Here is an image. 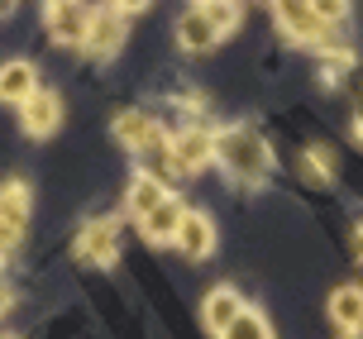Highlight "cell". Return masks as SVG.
Segmentation results:
<instances>
[{"label": "cell", "instance_id": "cell-22", "mask_svg": "<svg viewBox=\"0 0 363 339\" xmlns=\"http://www.w3.org/2000/svg\"><path fill=\"white\" fill-rule=\"evenodd\" d=\"M148 5H153V0H115V10H120V15H125V10H148Z\"/></svg>", "mask_w": 363, "mask_h": 339}, {"label": "cell", "instance_id": "cell-3", "mask_svg": "<svg viewBox=\"0 0 363 339\" xmlns=\"http://www.w3.org/2000/svg\"><path fill=\"white\" fill-rule=\"evenodd\" d=\"M272 15L296 43H325V19L311 10V0H272Z\"/></svg>", "mask_w": 363, "mask_h": 339}, {"label": "cell", "instance_id": "cell-20", "mask_svg": "<svg viewBox=\"0 0 363 339\" xmlns=\"http://www.w3.org/2000/svg\"><path fill=\"white\" fill-rule=\"evenodd\" d=\"M306 162H311V172H320V177L335 172V153L330 148H306Z\"/></svg>", "mask_w": 363, "mask_h": 339}, {"label": "cell", "instance_id": "cell-18", "mask_svg": "<svg viewBox=\"0 0 363 339\" xmlns=\"http://www.w3.org/2000/svg\"><path fill=\"white\" fill-rule=\"evenodd\" d=\"M201 10H206V19H211L216 34H230V29L239 24V5L235 0H211V5H201Z\"/></svg>", "mask_w": 363, "mask_h": 339}, {"label": "cell", "instance_id": "cell-15", "mask_svg": "<svg viewBox=\"0 0 363 339\" xmlns=\"http://www.w3.org/2000/svg\"><path fill=\"white\" fill-rule=\"evenodd\" d=\"M163 196H167V187L153 177V172H134V182H129V211L139 215V220H144Z\"/></svg>", "mask_w": 363, "mask_h": 339}, {"label": "cell", "instance_id": "cell-13", "mask_svg": "<svg viewBox=\"0 0 363 339\" xmlns=\"http://www.w3.org/2000/svg\"><path fill=\"white\" fill-rule=\"evenodd\" d=\"M239 311H244V301H239V291L235 287H216L211 296H206V306H201V316H206V330H225V325L235 321Z\"/></svg>", "mask_w": 363, "mask_h": 339}, {"label": "cell", "instance_id": "cell-5", "mask_svg": "<svg viewBox=\"0 0 363 339\" xmlns=\"http://www.w3.org/2000/svg\"><path fill=\"white\" fill-rule=\"evenodd\" d=\"M125 34H129V24H125L120 10H96L91 15V29H86V48L96 57H110V53L125 48Z\"/></svg>", "mask_w": 363, "mask_h": 339}, {"label": "cell", "instance_id": "cell-21", "mask_svg": "<svg viewBox=\"0 0 363 339\" xmlns=\"http://www.w3.org/2000/svg\"><path fill=\"white\" fill-rule=\"evenodd\" d=\"M19 244V225H10V220H0V258Z\"/></svg>", "mask_w": 363, "mask_h": 339}, {"label": "cell", "instance_id": "cell-23", "mask_svg": "<svg viewBox=\"0 0 363 339\" xmlns=\"http://www.w3.org/2000/svg\"><path fill=\"white\" fill-rule=\"evenodd\" d=\"M10 301H15V291H10V282H5V277H0V316H5V311H10Z\"/></svg>", "mask_w": 363, "mask_h": 339}, {"label": "cell", "instance_id": "cell-19", "mask_svg": "<svg viewBox=\"0 0 363 339\" xmlns=\"http://www.w3.org/2000/svg\"><path fill=\"white\" fill-rule=\"evenodd\" d=\"M311 10L325 19V24H335V19H345V15H349V0H311Z\"/></svg>", "mask_w": 363, "mask_h": 339}, {"label": "cell", "instance_id": "cell-17", "mask_svg": "<svg viewBox=\"0 0 363 339\" xmlns=\"http://www.w3.org/2000/svg\"><path fill=\"white\" fill-rule=\"evenodd\" d=\"M220 339H272V335H268V321H263L258 311H249V306H244L235 321L220 330Z\"/></svg>", "mask_w": 363, "mask_h": 339}, {"label": "cell", "instance_id": "cell-9", "mask_svg": "<svg viewBox=\"0 0 363 339\" xmlns=\"http://www.w3.org/2000/svg\"><path fill=\"white\" fill-rule=\"evenodd\" d=\"M182 244V253L186 258H206V253L216 249V225L206 220L201 211H182V225H177V234H172Z\"/></svg>", "mask_w": 363, "mask_h": 339}, {"label": "cell", "instance_id": "cell-26", "mask_svg": "<svg viewBox=\"0 0 363 339\" xmlns=\"http://www.w3.org/2000/svg\"><path fill=\"white\" fill-rule=\"evenodd\" d=\"M5 10H10V0H0V15H5Z\"/></svg>", "mask_w": 363, "mask_h": 339}, {"label": "cell", "instance_id": "cell-12", "mask_svg": "<svg viewBox=\"0 0 363 339\" xmlns=\"http://www.w3.org/2000/svg\"><path fill=\"white\" fill-rule=\"evenodd\" d=\"M216 29H211V19H206V10H186V15L177 19V43L186 48V53H206V48H216Z\"/></svg>", "mask_w": 363, "mask_h": 339}, {"label": "cell", "instance_id": "cell-2", "mask_svg": "<svg viewBox=\"0 0 363 339\" xmlns=\"http://www.w3.org/2000/svg\"><path fill=\"white\" fill-rule=\"evenodd\" d=\"M48 34L67 48H82L86 43V29H91V10L82 0H48Z\"/></svg>", "mask_w": 363, "mask_h": 339}, {"label": "cell", "instance_id": "cell-11", "mask_svg": "<svg viewBox=\"0 0 363 339\" xmlns=\"http://www.w3.org/2000/svg\"><path fill=\"white\" fill-rule=\"evenodd\" d=\"M177 225H182V201L172 196V191H167V196L158 201V206H153V211H148L144 220H139L144 239H153V244H167V239L177 234Z\"/></svg>", "mask_w": 363, "mask_h": 339}, {"label": "cell", "instance_id": "cell-25", "mask_svg": "<svg viewBox=\"0 0 363 339\" xmlns=\"http://www.w3.org/2000/svg\"><path fill=\"white\" fill-rule=\"evenodd\" d=\"M354 134H359V143H363V110L354 115Z\"/></svg>", "mask_w": 363, "mask_h": 339}, {"label": "cell", "instance_id": "cell-1", "mask_svg": "<svg viewBox=\"0 0 363 339\" xmlns=\"http://www.w3.org/2000/svg\"><path fill=\"white\" fill-rule=\"evenodd\" d=\"M216 158L230 167V177H244V182H258V177H268V167H272V153H268V143L258 139L254 129H225V134H216Z\"/></svg>", "mask_w": 363, "mask_h": 339}, {"label": "cell", "instance_id": "cell-24", "mask_svg": "<svg viewBox=\"0 0 363 339\" xmlns=\"http://www.w3.org/2000/svg\"><path fill=\"white\" fill-rule=\"evenodd\" d=\"M354 253H359V263H363V225H359V234H354Z\"/></svg>", "mask_w": 363, "mask_h": 339}, {"label": "cell", "instance_id": "cell-8", "mask_svg": "<svg viewBox=\"0 0 363 339\" xmlns=\"http://www.w3.org/2000/svg\"><path fill=\"white\" fill-rule=\"evenodd\" d=\"M330 321L340 325V339L363 335V287H340L330 296Z\"/></svg>", "mask_w": 363, "mask_h": 339}, {"label": "cell", "instance_id": "cell-10", "mask_svg": "<svg viewBox=\"0 0 363 339\" xmlns=\"http://www.w3.org/2000/svg\"><path fill=\"white\" fill-rule=\"evenodd\" d=\"M38 91V72H34V62H5L0 67V101H10V106H24L29 96Z\"/></svg>", "mask_w": 363, "mask_h": 339}, {"label": "cell", "instance_id": "cell-14", "mask_svg": "<svg viewBox=\"0 0 363 339\" xmlns=\"http://www.w3.org/2000/svg\"><path fill=\"white\" fill-rule=\"evenodd\" d=\"M153 134H158V125L148 120L144 110H125V115H115V139L125 143V148H134V153H144Z\"/></svg>", "mask_w": 363, "mask_h": 339}, {"label": "cell", "instance_id": "cell-27", "mask_svg": "<svg viewBox=\"0 0 363 339\" xmlns=\"http://www.w3.org/2000/svg\"><path fill=\"white\" fill-rule=\"evenodd\" d=\"M206 5H211V0H206Z\"/></svg>", "mask_w": 363, "mask_h": 339}, {"label": "cell", "instance_id": "cell-6", "mask_svg": "<svg viewBox=\"0 0 363 339\" xmlns=\"http://www.w3.org/2000/svg\"><path fill=\"white\" fill-rule=\"evenodd\" d=\"M77 253L96 263V268H110L115 253H120V239H115V220H91L86 230L77 234Z\"/></svg>", "mask_w": 363, "mask_h": 339}, {"label": "cell", "instance_id": "cell-16", "mask_svg": "<svg viewBox=\"0 0 363 339\" xmlns=\"http://www.w3.org/2000/svg\"><path fill=\"white\" fill-rule=\"evenodd\" d=\"M0 220H10L24 230V220H29V187L24 182H5L0 187Z\"/></svg>", "mask_w": 363, "mask_h": 339}, {"label": "cell", "instance_id": "cell-4", "mask_svg": "<svg viewBox=\"0 0 363 339\" xmlns=\"http://www.w3.org/2000/svg\"><path fill=\"white\" fill-rule=\"evenodd\" d=\"M216 158V134L211 129H182L177 139H172V162H177V172H196V167H206V162Z\"/></svg>", "mask_w": 363, "mask_h": 339}, {"label": "cell", "instance_id": "cell-7", "mask_svg": "<svg viewBox=\"0 0 363 339\" xmlns=\"http://www.w3.org/2000/svg\"><path fill=\"white\" fill-rule=\"evenodd\" d=\"M57 120H62V101H57L53 91H34L24 106H19V125L29 129L34 139H43V134H53Z\"/></svg>", "mask_w": 363, "mask_h": 339}]
</instances>
